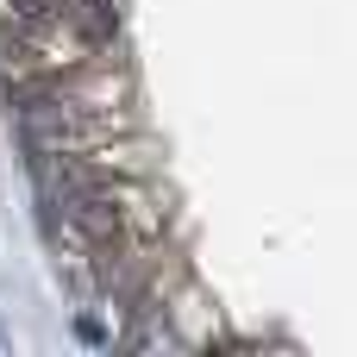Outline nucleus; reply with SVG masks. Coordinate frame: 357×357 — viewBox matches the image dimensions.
<instances>
[{
	"label": "nucleus",
	"instance_id": "f257e3e1",
	"mask_svg": "<svg viewBox=\"0 0 357 357\" xmlns=\"http://www.w3.org/2000/svg\"><path fill=\"white\" fill-rule=\"evenodd\" d=\"M75 333H82V339H88V345H107V326H100V320H94V314H82V320H75Z\"/></svg>",
	"mask_w": 357,
	"mask_h": 357
}]
</instances>
